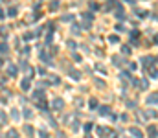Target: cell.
I'll return each instance as SVG.
<instances>
[{
	"instance_id": "cell-1",
	"label": "cell",
	"mask_w": 158,
	"mask_h": 138,
	"mask_svg": "<svg viewBox=\"0 0 158 138\" xmlns=\"http://www.w3.org/2000/svg\"><path fill=\"white\" fill-rule=\"evenodd\" d=\"M64 107V101L61 100V98H55V100L52 101V109H55V111H61Z\"/></svg>"
},
{
	"instance_id": "cell-2",
	"label": "cell",
	"mask_w": 158,
	"mask_h": 138,
	"mask_svg": "<svg viewBox=\"0 0 158 138\" xmlns=\"http://www.w3.org/2000/svg\"><path fill=\"white\" fill-rule=\"evenodd\" d=\"M132 83L138 87V88H142V90H145L147 87H149V83H147V79H132Z\"/></svg>"
},
{
	"instance_id": "cell-3",
	"label": "cell",
	"mask_w": 158,
	"mask_h": 138,
	"mask_svg": "<svg viewBox=\"0 0 158 138\" xmlns=\"http://www.w3.org/2000/svg\"><path fill=\"white\" fill-rule=\"evenodd\" d=\"M156 61V59L153 57V55H145V57H142V66H149V65H153Z\"/></svg>"
},
{
	"instance_id": "cell-4",
	"label": "cell",
	"mask_w": 158,
	"mask_h": 138,
	"mask_svg": "<svg viewBox=\"0 0 158 138\" xmlns=\"http://www.w3.org/2000/svg\"><path fill=\"white\" fill-rule=\"evenodd\" d=\"M147 103H149V105H154V103L158 105V92H153V94L147 98Z\"/></svg>"
},
{
	"instance_id": "cell-5",
	"label": "cell",
	"mask_w": 158,
	"mask_h": 138,
	"mask_svg": "<svg viewBox=\"0 0 158 138\" xmlns=\"http://www.w3.org/2000/svg\"><path fill=\"white\" fill-rule=\"evenodd\" d=\"M147 134H149L151 138H156V136H158V129H156L154 125H151V127H147Z\"/></svg>"
},
{
	"instance_id": "cell-6",
	"label": "cell",
	"mask_w": 158,
	"mask_h": 138,
	"mask_svg": "<svg viewBox=\"0 0 158 138\" xmlns=\"http://www.w3.org/2000/svg\"><path fill=\"white\" fill-rule=\"evenodd\" d=\"M30 87H31V85H30V79H28V77H24V79L20 81V88L26 92V90H30Z\"/></svg>"
},
{
	"instance_id": "cell-7",
	"label": "cell",
	"mask_w": 158,
	"mask_h": 138,
	"mask_svg": "<svg viewBox=\"0 0 158 138\" xmlns=\"http://www.w3.org/2000/svg\"><path fill=\"white\" fill-rule=\"evenodd\" d=\"M6 72H8V75H11V77H15V75H17V66H15V65H9Z\"/></svg>"
},
{
	"instance_id": "cell-8",
	"label": "cell",
	"mask_w": 158,
	"mask_h": 138,
	"mask_svg": "<svg viewBox=\"0 0 158 138\" xmlns=\"http://www.w3.org/2000/svg\"><path fill=\"white\" fill-rule=\"evenodd\" d=\"M8 52H9V44H8V43H0V53L6 55Z\"/></svg>"
},
{
	"instance_id": "cell-9",
	"label": "cell",
	"mask_w": 158,
	"mask_h": 138,
	"mask_svg": "<svg viewBox=\"0 0 158 138\" xmlns=\"http://www.w3.org/2000/svg\"><path fill=\"white\" fill-rule=\"evenodd\" d=\"M131 134H132V136H136V138H143L142 131L138 129V127H132V129H131Z\"/></svg>"
},
{
	"instance_id": "cell-10",
	"label": "cell",
	"mask_w": 158,
	"mask_h": 138,
	"mask_svg": "<svg viewBox=\"0 0 158 138\" xmlns=\"http://www.w3.org/2000/svg\"><path fill=\"white\" fill-rule=\"evenodd\" d=\"M99 114H101V116H109V114H110V107H107V105L99 107Z\"/></svg>"
},
{
	"instance_id": "cell-11",
	"label": "cell",
	"mask_w": 158,
	"mask_h": 138,
	"mask_svg": "<svg viewBox=\"0 0 158 138\" xmlns=\"http://www.w3.org/2000/svg\"><path fill=\"white\" fill-rule=\"evenodd\" d=\"M24 133H26V136H30V138H31V136L35 134V133H33V127H31V125H24Z\"/></svg>"
},
{
	"instance_id": "cell-12",
	"label": "cell",
	"mask_w": 158,
	"mask_h": 138,
	"mask_svg": "<svg viewBox=\"0 0 158 138\" xmlns=\"http://www.w3.org/2000/svg\"><path fill=\"white\" fill-rule=\"evenodd\" d=\"M96 131H97V134H99V136H107V127L97 125V127H96Z\"/></svg>"
},
{
	"instance_id": "cell-13",
	"label": "cell",
	"mask_w": 158,
	"mask_h": 138,
	"mask_svg": "<svg viewBox=\"0 0 158 138\" xmlns=\"http://www.w3.org/2000/svg\"><path fill=\"white\" fill-rule=\"evenodd\" d=\"M109 43L110 44H118V43H120V37H118V35H109Z\"/></svg>"
},
{
	"instance_id": "cell-14",
	"label": "cell",
	"mask_w": 158,
	"mask_h": 138,
	"mask_svg": "<svg viewBox=\"0 0 158 138\" xmlns=\"http://www.w3.org/2000/svg\"><path fill=\"white\" fill-rule=\"evenodd\" d=\"M70 77H72V79H75V81H77V79H81V74H79L77 70H70Z\"/></svg>"
},
{
	"instance_id": "cell-15",
	"label": "cell",
	"mask_w": 158,
	"mask_h": 138,
	"mask_svg": "<svg viewBox=\"0 0 158 138\" xmlns=\"http://www.w3.org/2000/svg\"><path fill=\"white\" fill-rule=\"evenodd\" d=\"M6 138H18V133H17L15 129H9L8 134H6Z\"/></svg>"
},
{
	"instance_id": "cell-16",
	"label": "cell",
	"mask_w": 158,
	"mask_h": 138,
	"mask_svg": "<svg viewBox=\"0 0 158 138\" xmlns=\"http://www.w3.org/2000/svg\"><path fill=\"white\" fill-rule=\"evenodd\" d=\"M22 114H24V118H28V120H30V118H33L31 109H24V111H22Z\"/></svg>"
},
{
	"instance_id": "cell-17",
	"label": "cell",
	"mask_w": 158,
	"mask_h": 138,
	"mask_svg": "<svg viewBox=\"0 0 158 138\" xmlns=\"http://www.w3.org/2000/svg\"><path fill=\"white\" fill-rule=\"evenodd\" d=\"M116 18H120V20H123V18H125V13H123V9H118V11H116Z\"/></svg>"
},
{
	"instance_id": "cell-18",
	"label": "cell",
	"mask_w": 158,
	"mask_h": 138,
	"mask_svg": "<svg viewBox=\"0 0 158 138\" xmlns=\"http://www.w3.org/2000/svg\"><path fill=\"white\" fill-rule=\"evenodd\" d=\"M112 63H114V65H118V66H120V65H121V63H123V59H121V57H118V55H116V57H112Z\"/></svg>"
},
{
	"instance_id": "cell-19",
	"label": "cell",
	"mask_w": 158,
	"mask_h": 138,
	"mask_svg": "<svg viewBox=\"0 0 158 138\" xmlns=\"http://www.w3.org/2000/svg\"><path fill=\"white\" fill-rule=\"evenodd\" d=\"M83 18H85L87 22H92V18H94V15H92V13H83Z\"/></svg>"
},
{
	"instance_id": "cell-20",
	"label": "cell",
	"mask_w": 158,
	"mask_h": 138,
	"mask_svg": "<svg viewBox=\"0 0 158 138\" xmlns=\"http://www.w3.org/2000/svg\"><path fill=\"white\" fill-rule=\"evenodd\" d=\"M8 122V116H6V112H2L0 111V123H6Z\"/></svg>"
},
{
	"instance_id": "cell-21",
	"label": "cell",
	"mask_w": 158,
	"mask_h": 138,
	"mask_svg": "<svg viewBox=\"0 0 158 138\" xmlns=\"http://www.w3.org/2000/svg\"><path fill=\"white\" fill-rule=\"evenodd\" d=\"M90 9H92V11H99L101 8H99V4H96V2H92V4H90Z\"/></svg>"
},
{
	"instance_id": "cell-22",
	"label": "cell",
	"mask_w": 158,
	"mask_h": 138,
	"mask_svg": "<svg viewBox=\"0 0 158 138\" xmlns=\"http://www.w3.org/2000/svg\"><path fill=\"white\" fill-rule=\"evenodd\" d=\"M11 118H13V120H18V118H20V116H18V111H17V109L11 111Z\"/></svg>"
},
{
	"instance_id": "cell-23",
	"label": "cell",
	"mask_w": 158,
	"mask_h": 138,
	"mask_svg": "<svg viewBox=\"0 0 158 138\" xmlns=\"http://www.w3.org/2000/svg\"><path fill=\"white\" fill-rule=\"evenodd\" d=\"M50 81H52V83H55V85H59V83H61V79H59L57 75H52V77H50Z\"/></svg>"
},
{
	"instance_id": "cell-24",
	"label": "cell",
	"mask_w": 158,
	"mask_h": 138,
	"mask_svg": "<svg viewBox=\"0 0 158 138\" xmlns=\"http://www.w3.org/2000/svg\"><path fill=\"white\" fill-rule=\"evenodd\" d=\"M8 15H9V17H15V15H17V8H9V9H8Z\"/></svg>"
},
{
	"instance_id": "cell-25",
	"label": "cell",
	"mask_w": 158,
	"mask_h": 138,
	"mask_svg": "<svg viewBox=\"0 0 158 138\" xmlns=\"http://www.w3.org/2000/svg\"><path fill=\"white\" fill-rule=\"evenodd\" d=\"M121 53H125V55H131V48H129V46H121Z\"/></svg>"
},
{
	"instance_id": "cell-26",
	"label": "cell",
	"mask_w": 158,
	"mask_h": 138,
	"mask_svg": "<svg viewBox=\"0 0 158 138\" xmlns=\"http://www.w3.org/2000/svg\"><path fill=\"white\" fill-rule=\"evenodd\" d=\"M149 70H151V72H149L151 77H158V70H156V68H149Z\"/></svg>"
},
{
	"instance_id": "cell-27",
	"label": "cell",
	"mask_w": 158,
	"mask_h": 138,
	"mask_svg": "<svg viewBox=\"0 0 158 138\" xmlns=\"http://www.w3.org/2000/svg\"><path fill=\"white\" fill-rule=\"evenodd\" d=\"M50 8H52V9H57V8H59V0H53V2L50 4Z\"/></svg>"
},
{
	"instance_id": "cell-28",
	"label": "cell",
	"mask_w": 158,
	"mask_h": 138,
	"mask_svg": "<svg viewBox=\"0 0 158 138\" xmlns=\"http://www.w3.org/2000/svg\"><path fill=\"white\" fill-rule=\"evenodd\" d=\"M90 109H97V100H90Z\"/></svg>"
},
{
	"instance_id": "cell-29",
	"label": "cell",
	"mask_w": 158,
	"mask_h": 138,
	"mask_svg": "<svg viewBox=\"0 0 158 138\" xmlns=\"http://www.w3.org/2000/svg\"><path fill=\"white\" fill-rule=\"evenodd\" d=\"M83 129H85V133H90V131H92V123H85Z\"/></svg>"
},
{
	"instance_id": "cell-30",
	"label": "cell",
	"mask_w": 158,
	"mask_h": 138,
	"mask_svg": "<svg viewBox=\"0 0 158 138\" xmlns=\"http://www.w3.org/2000/svg\"><path fill=\"white\" fill-rule=\"evenodd\" d=\"M96 85H97V87H105V81H103V79H97V77H96Z\"/></svg>"
},
{
	"instance_id": "cell-31",
	"label": "cell",
	"mask_w": 158,
	"mask_h": 138,
	"mask_svg": "<svg viewBox=\"0 0 158 138\" xmlns=\"http://www.w3.org/2000/svg\"><path fill=\"white\" fill-rule=\"evenodd\" d=\"M30 39H33V33H24V41H30Z\"/></svg>"
},
{
	"instance_id": "cell-32",
	"label": "cell",
	"mask_w": 158,
	"mask_h": 138,
	"mask_svg": "<svg viewBox=\"0 0 158 138\" xmlns=\"http://www.w3.org/2000/svg\"><path fill=\"white\" fill-rule=\"evenodd\" d=\"M154 116H156L154 111H147V118H154Z\"/></svg>"
},
{
	"instance_id": "cell-33",
	"label": "cell",
	"mask_w": 158,
	"mask_h": 138,
	"mask_svg": "<svg viewBox=\"0 0 158 138\" xmlns=\"http://www.w3.org/2000/svg\"><path fill=\"white\" fill-rule=\"evenodd\" d=\"M37 72H39V74H41V75H44V74H46V70H44L42 66H39V68H37Z\"/></svg>"
},
{
	"instance_id": "cell-34",
	"label": "cell",
	"mask_w": 158,
	"mask_h": 138,
	"mask_svg": "<svg viewBox=\"0 0 158 138\" xmlns=\"http://www.w3.org/2000/svg\"><path fill=\"white\" fill-rule=\"evenodd\" d=\"M121 77H123V79H129L131 74H129V72H121Z\"/></svg>"
},
{
	"instance_id": "cell-35",
	"label": "cell",
	"mask_w": 158,
	"mask_h": 138,
	"mask_svg": "<svg viewBox=\"0 0 158 138\" xmlns=\"http://www.w3.org/2000/svg\"><path fill=\"white\" fill-rule=\"evenodd\" d=\"M39 134H41V138H48V133H46V131H41Z\"/></svg>"
},
{
	"instance_id": "cell-36",
	"label": "cell",
	"mask_w": 158,
	"mask_h": 138,
	"mask_svg": "<svg viewBox=\"0 0 158 138\" xmlns=\"http://www.w3.org/2000/svg\"><path fill=\"white\" fill-rule=\"evenodd\" d=\"M83 28H85V30H90V22L85 20V22H83Z\"/></svg>"
},
{
	"instance_id": "cell-37",
	"label": "cell",
	"mask_w": 158,
	"mask_h": 138,
	"mask_svg": "<svg viewBox=\"0 0 158 138\" xmlns=\"http://www.w3.org/2000/svg\"><path fill=\"white\" fill-rule=\"evenodd\" d=\"M28 53H30V48H28V46H26V48H24V50H22V55H24V57H26V55H28Z\"/></svg>"
},
{
	"instance_id": "cell-38",
	"label": "cell",
	"mask_w": 158,
	"mask_h": 138,
	"mask_svg": "<svg viewBox=\"0 0 158 138\" xmlns=\"http://www.w3.org/2000/svg\"><path fill=\"white\" fill-rule=\"evenodd\" d=\"M72 18H74L72 15H64V17H63V20H72Z\"/></svg>"
},
{
	"instance_id": "cell-39",
	"label": "cell",
	"mask_w": 158,
	"mask_h": 138,
	"mask_svg": "<svg viewBox=\"0 0 158 138\" xmlns=\"http://www.w3.org/2000/svg\"><path fill=\"white\" fill-rule=\"evenodd\" d=\"M116 30L118 31H123V24H116Z\"/></svg>"
},
{
	"instance_id": "cell-40",
	"label": "cell",
	"mask_w": 158,
	"mask_h": 138,
	"mask_svg": "<svg viewBox=\"0 0 158 138\" xmlns=\"http://www.w3.org/2000/svg\"><path fill=\"white\" fill-rule=\"evenodd\" d=\"M153 43H154V44H158V35H154V39H153Z\"/></svg>"
},
{
	"instance_id": "cell-41",
	"label": "cell",
	"mask_w": 158,
	"mask_h": 138,
	"mask_svg": "<svg viewBox=\"0 0 158 138\" xmlns=\"http://www.w3.org/2000/svg\"><path fill=\"white\" fill-rule=\"evenodd\" d=\"M0 66H2V59H0Z\"/></svg>"
},
{
	"instance_id": "cell-42",
	"label": "cell",
	"mask_w": 158,
	"mask_h": 138,
	"mask_svg": "<svg viewBox=\"0 0 158 138\" xmlns=\"http://www.w3.org/2000/svg\"><path fill=\"white\" fill-rule=\"evenodd\" d=\"M87 138H92V136H87Z\"/></svg>"
},
{
	"instance_id": "cell-43",
	"label": "cell",
	"mask_w": 158,
	"mask_h": 138,
	"mask_svg": "<svg viewBox=\"0 0 158 138\" xmlns=\"http://www.w3.org/2000/svg\"><path fill=\"white\" fill-rule=\"evenodd\" d=\"M125 138H127V136H125Z\"/></svg>"
}]
</instances>
